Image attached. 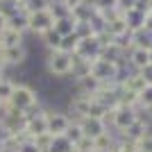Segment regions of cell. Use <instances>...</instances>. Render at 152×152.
I'll use <instances>...</instances> for the list:
<instances>
[{"instance_id": "1", "label": "cell", "mask_w": 152, "mask_h": 152, "mask_svg": "<svg viewBox=\"0 0 152 152\" xmlns=\"http://www.w3.org/2000/svg\"><path fill=\"white\" fill-rule=\"evenodd\" d=\"M55 27V18H52L50 9H32L27 12V32L32 34H43V32Z\"/></svg>"}, {"instance_id": "2", "label": "cell", "mask_w": 152, "mask_h": 152, "mask_svg": "<svg viewBox=\"0 0 152 152\" xmlns=\"http://www.w3.org/2000/svg\"><path fill=\"white\" fill-rule=\"evenodd\" d=\"M37 104V93L27 84H14V93L9 98V107L18 109V111H27L30 107Z\"/></svg>"}, {"instance_id": "3", "label": "cell", "mask_w": 152, "mask_h": 152, "mask_svg": "<svg viewBox=\"0 0 152 152\" xmlns=\"http://www.w3.org/2000/svg\"><path fill=\"white\" fill-rule=\"evenodd\" d=\"M48 68L55 75H66L73 68V55L61 50H50V57H48Z\"/></svg>"}, {"instance_id": "4", "label": "cell", "mask_w": 152, "mask_h": 152, "mask_svg": "<svg viewBox=\"0 0 152 152\" xmlns=\"http://www.w3.org/2000/svg\"><path fill=\"white\" fill-rule=\"evenodd\" d=\"M0 59L5 66H20L27 59L25 45H14V48H0Z\"/></svg>"}, {"instance_id": "5", "label": "cell", "mask_w": 152, "mask_h": 152, "mask_svg": "<svg viewBox=\"0 0 152 152\" xmlns=\"http://www.w3.org/2000/svg\"><path fill=\"white\" fill-rule=\"evenodd\" d=\"M0 45L2 48H14V45H23V32L14 30L7 25L5 30L0 32Z\"/></svg>"}, {"instance_id": "6", "label": "cell", "mask_w": 152, "mask_h": 152, "mask_svg": "<svg viewBox=\"0 0 152 152\" xmlns=\"http://www.w3.org/2000/svg\"><path fill=\"white\" fill-rule=\"evenodd\" d=\"M55 32H57L59 37L73 34V32H75V20H73V16H68V18H59V20H55Z\"/></svg>"}, {"instance_id": "7", "label": "cell", "mask_w": 152, "mask_h": 152, "mask_svg": "<svg viewBox=\"0 0 152 152\" xmlns=\"http://www.w3.org/2000/svg\"><path fill=\"white\" fill-rule=\"evenodd\" d=\"M14 80H9V77H0V102H9V98H12L14 93Z\"/></svg>"}, {"instance_id": "8", "label": "cell", "mask_w": 152, "mask_h": 152, "mask_svg": "<svg viewBox=\"0 0 152 152\" xmlns=\"http://www.w3.org/2000/svg\"><path fill=\"white\" fill-rule=\"evenodd\" d=\"M39 39H41V41H43V43L48 45L50 50H57L59 43H61V37H59L57 32H55V27H52V30H48V32H43V34H41Z\"/></svg>"}, {"instance_id": "9", "label": "cell", "mask_w": 152, "mask_h": 152, "mask_svg": "<svg viewBox=\"0 0 152 152\" xmlns=\"http://www.w3.org/2000/svg\"><path fill=\"white\" fill-rule=\"evenodd\" d=\"M5 27H7V16H5V14H0V32L5 30Z\"/></svg>"}, {"instance_id": "10", "label": "cell", "mask_w": 152, "mask_h": 152, "mask_svg": "<svg viewBox=\"0 0 152 152\" xmlns=\"http://www.w3.org/2000/svg\"><path fill=\"white\" fill-rule=\"evenodd\" d=\"M0 48H2V45H0Z\"/></svg>"}]
</instances>
